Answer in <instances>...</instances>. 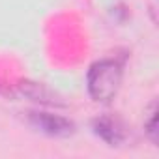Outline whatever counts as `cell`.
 <instances>
[{"instance_id":"3957f363","label":"cell","mask_w":159,"mask_h":159,"mask_svg":"<svg viewBox=\"0 0 159 159\" xmlns=\"http://www.w3.org/2000/svg\"><path fill=\"white\" fill-rule=\"evenodd\" d=\"M92 129L109 146H120L127 139V127L120 118L114 116H98L92 122Z\"/></svg>"},{"instance_id":"7a4b0ae2","label":"cell","mask_w":159,"mask_h":159,"mask_svg":"<svg viewBox=\"0 0 159 159\" xmlns=\"http://www.w3.org/2000/svg\"><path fill=\"white\" fill-rule=\"evenodd\" d=\"M28 122L41 133L49 135V137H69L75 133V124L64 116L58 114H51V112H39V111H32L28 112Z\"/></svg>"},{"instance_id":"6da1fadb","label":"cell","mask_w":159,"mask_h":159,"mask_svg":"<svg viewBox=\"0 0 159 159\" xmlns=\"http://www.w3.org/2000/svg\"><path fill=\"white\" fill-rule=\"evenodd\" d=\"M122 64L112 58L92 64L86 75V84L92 99L99 103L111 101L122 84Z\"/></svg>"},{"instance_id":"5b68a950","label":"cell","mask_w":159,"mask_h":159,"mask_svg":"<svg viewBox=\"0 0 159 159\" xmlns=\"http://www.w3.org/2000/svg\"><path fill=\"white\" fill-rule=\"evenodd\" d=\"M144 129H146L148 137L152 139V142H157V109H155V103H152L148 120L144 122Z\"/></svg>"},{"instance_id":"277c9868","label":"cell","mask_w":159,"mask_h":159,"mask_svg":"<svg viewBox=\"0 0 159 159\" xmlns=\"http://www.w3.org/2000/svg\"><path fill=\"white\" fill-rule=\"evenodd\" d=\"M19 88H21V92H23L26 98H30L32 101H38V103H41V105H54V107L64 105V101H62V98H60L58 94H54L52 90H49L47 86H43V84H39V83L25 81V83H21Z\"/></svg>"}]
</instances>
